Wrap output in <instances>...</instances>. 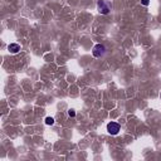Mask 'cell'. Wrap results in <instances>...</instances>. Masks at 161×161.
I'll use <instances>...</instances> for the list:
<instances>
[{
	"label": "cell",
	"mask_w": 161,
	"mask_h": 161,
	"mask_svg": "<svg viewBox=\"0 0 161 161\" xmlns=\"http://www.w3.org/2000/svg\"><path fill=\"white\" fill-rule=\"evenodd\" d=\"M97 8H98V12H100L101 14H108L109 10L112 8V5L109 4L108 1H106V0H98Z\"/></svg>",
	"instance_id": "cell-1"
},
{
	"label": "cell",
	"mask_w": 161,
	"mask_h": 161,
	"mask_svg": "<svg viewBox=\"0 0 161 161\" xmlns=\"http://www.w3.org/2000/svg\"><path fill=\"white\" fill-rule=\"evenodd\" d=\"M106 53V47L103 44H96L93 47V49H92V54H93L94 58H101L103 57Z\"/></svg>",
	"instance_id": "cell-2"
},
{
	"label": "cell",
	"mask_w": 161,
	"mask_h": 161,
	"mask_svg": "<svg viewBox=\"0 0 161 161\" xmlns=\"http://www.w3.org/2000/svg\"><path fill=\"white\" fill-rule=\"evenodd\" d=\"M107 131L109 135H117L120 131V125L117 122H109L107 125Z\"/></svg>",
	"instance_id": "cell-3"
},
{
	"label": "cell",
	"mask_w": 161,
	"mask_h": 161,
	"mask_svg": "<svg viewBox=\"0 0 161 161\" xmlns=\"http://www.w3.org/2000/svg\"><path fill=\"white\" fill-rule=\"evenodd\" d=\"M8 50L10 53H13V54H15V53H18L19 50H20V46L18 43H10L9 46H8Z\"/></svg>",
	"instance_id": "cell-4"
},
{
	"label": "cell",
	"mask_w": 161,
	"mask_h": 161,
	"mask_svg": "<svg viewBox=\"0 0 161 161\" xmlns=\"http://www.w3.org/2000/svg\"><path fill=\"white\" fill-rule=\"evenodd\" d=\"M53 123H54V118H53V117H47V118H46V125L52 126Z\"/></svg>",
	"instance_id": "cell-5"
},
{
	"label": "cell",
	"mask_w": 161,
	"mask_h": 161,
	"mask_svg": "<svg viewBox=\"0 0 161 161\" xmlns=\"http://www.w3.org/2000/svg\"><path fill=\"white\" fill-rule=\"evenodd\" d=\"M68 116H69V117H74V116H76L74 109H69V111H68Z\"/></svg>",
	"instance_id": "cell-6"
},
{
	"label": "cell",
	"mask_w": 161,
	"mask_h": 161,
	"mask_svg": "<svg viewBox=\"0 0 161 161\" xmlns=\"http://www.w3.org/2000/svg\"><path fill=\"white\" fill-rule=\"evenodd\" d=\"M141 4H142V5H145V6H146V5H149V4H150V0H141Z\"/></svg>",
	"instance_id": "cell-7"
}]
</instances>
